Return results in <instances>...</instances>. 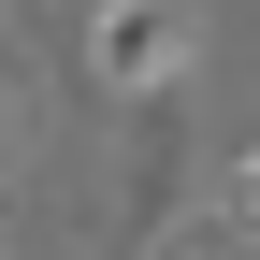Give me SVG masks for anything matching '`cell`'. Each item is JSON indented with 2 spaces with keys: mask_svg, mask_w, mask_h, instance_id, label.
<instances>
[{
  "mask_svg": "<svg viewBox=\"0 0 260 260\" xmlns=\"http://www.w3.org/2000/svg\"><path fill=\"white\" fill-rule=\"evenodd\" d=\"M232 217H246V232H260V145L232 159Z\"/></svg>",
  "mask_w": 260,
  "mask_h": 260,
  "instance_id": "cell-2",
  "label": "cell"
},
{
  "mask_svg": "<svg viewBox=\"0 0 260 260\" xmlns=\"http://www.w3.org/2000/svg\"><path fill=\"white\" fill-rule=\"evenodd\" d=\"M0 159H15V87H0Z\"/></svg>",
  "mask_w": 260,
  "mask_h": 260,
  "instance_id": "cell-4",
  "label": "cell"
},
{
  "mask_svg": "<svg viewBox=\"0 0 260 260\" xmlns=\"http://www.w3.org/2000/svg\"><path fill=\"white\" fill-rule=\"evenodd\" d=\"M0 260H15V246H0Z\"/></svg>",
  "mask_w": 260,
  "mask_h": 260,
  "instance_id": "cell-5",
  "label": "cell"
},
{
  "mask_svg": "<svg viewBox=\"0 0 260 260\" xmlns=\"http://www.w3.org/2000/svg\"><path fill=\"white\" fill-rule=\"evenodd\" d=\"M87 73L116 102H188L203 73V0H87Z\"/></svg>",
  "mask_w": 260,
  "mask_h": 260,
  "instance_id": "cell-1",
  "label": "cell"
},
{
  "mask_svg": "<svg viewBox=\"0 0 260 260\" xmlns=\"http://www.w3.org/2000/svg\"><path fill=\"white\" fill-rule=\"evenodd\" d=\"M145 260H232V246H203V232H159V246H145Z\"/></svg>",
  "mask_w": 260,
  "mask_h": 260,
  "instance_id": "cell-3",
  "label": "cell"
}]
</instances>
